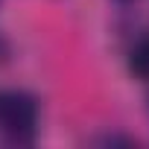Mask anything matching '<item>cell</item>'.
I'll return each instance as SVG.
<instances>
[{"instance_id": "obj_1", "label": "cell", "mask_w": 149, "mask_h": 149, "mask_svg": "<svg viewBox=\"0 0 149 149\" xmlns=\"http://www.w3.org/2000/svg\"><path fill=\"white\" fill-rule=\"evenodd\" d=\"M38 123V105L24 91L0 94V132L12 143H29Z\"/></svg>"}, {"instance_id": "obj_2", "label": "cell", "mask_w": 149, "mask_h": 149, "mask_svg": "<svg viewBox=\"0 0 149 149\" xmlns=\"http://www.w3.org/2000/svg\"><path fill=\"white\" fill-rule=\"evenodd\" d=\"M129 67H132V73H134V76L149 79V41H140V44L132 50Z\"/></svg>"}]
</instances>
